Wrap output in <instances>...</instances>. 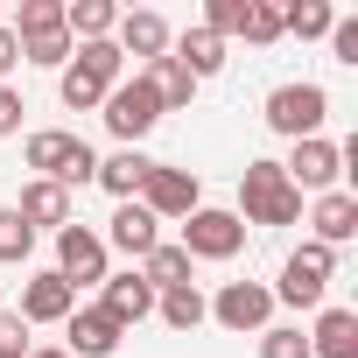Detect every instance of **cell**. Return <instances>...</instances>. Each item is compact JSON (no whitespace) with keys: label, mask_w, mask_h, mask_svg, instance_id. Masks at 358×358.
Instances as JSON below:
<instances>
[{"label":"cell","mask_w":358,"mask_h":358,"mask_svg":"<svg viewBox=\"0 0 358 358\" xmlns=\"http://www.w3.org/2000/svg\"><path fill=\"white\" fill-rule=\"evenodd\" d=\"M260 358H309V337L295 323H267L260 330Z\"/></svg>","instance_id":"4dcf8cb0"},{"label":"cell","mask_w":358,"mask_h":358,"mask_svg":"<svg viewBox=\"0 0 358 358\" xmlns=\"http://www.w3.org/2000/svg\"><path fill=\"white\" fill-rule=\"evenodd\" d=\"M183 246L190 260H232L239 246H246V225H239V211H218V204H197L190 218H183Z\"/></svg>","instance_id":"8992f818"},{"label":"cell","mask_w":358,"mask_h":358,"mask_svg":"<svg viewBox=\"0 0 358 358\" xmlns=\"http://www.w3.org/2000/svg\"><path fill=\"white\" fill-rule=\"evenodd\" d=\"M330 274H337V253H330V246H316V239H302V246L288 253L281 281H274V302H288V309H323Z\"/></svg>","instance_id":"277c9868"},{"label":"cell","mask_w":358,"mask_h":358,"mask_svg":"<svg viewBox=\"0 0 358 358\" xmlns=\"http://www.w3.org/2000/svg\"><path fill=\"white\" fill-rule=\"evenodd\" d=\"M211 316H218L225 330H239V337H246V330L260 337L267 316H274V288H267V281H225V288L211 295Z\"/></svg>","instance_id":"ba28073f"},{"label":"cell","mask_w":358,"mask_h":358,"mask_svg":"<svg viewBox=\"0 0 358 358\" xmlns=\"http://www.w3.org/2000/svg\"><path fill=\"white\" fill-rule=\"evenodd\" d=\"M134 204H141V211H148L155 225H169V218H190V211L204 204V183H197V169H176V162H155Z\"/></svg>","instance_id":"5b68a950"},{"label":"cell","mask_w":358,"mask_h":358,"mask_svg":"<svg viewBox=\"0 0 358 358\" xmlns=\"http://www.w3.org/2000/svg\"><path fill=\"white\" fill-rule=\"evenodd\" d=\"M71 309H78V288H71L57 267H43V274L22 281V309H15V316H22L29 330H36V323H64Z\"/></svg>","instance_id":"30bf717a"},{"label":"cell","mask_w":358,"mask_h":358,"mask_svg":"<svg viewBox=\"0 0 358 358\" xmlns=\"http://www.w3.org/2000/svg\"><path fill=\"white\" fill-rule=\"evenodd\" d=\"M141 78L155 85V99H162V113H183V106L197 99V78H190L183 64H176V57H155V64H148Z\"/></svg>","instance_id":"44dd1931"},{"label":"cell","mask_w":358,"mask_h":358,"mask_svg":"<svg viewBox=\"0 0 358 358\" xmlns=\"http://www.w3.org/2000/svg\"><path fill=\"white\" fill-rule=\"evenodd\" d=\"M71 71H85L92 85H106V92H113V85L127 78V57L113 50V36H106V43H71Z\"/></svg>","instance_id":"603a6c76"},{"label":"cell","mask_w":358,"mask_h":358,"mask_svg":"<svg viewBox=\"0 0 358 358\" xmlns=\"http://www.w3.org/2000/svg\"><path fill=\"white\" fill-rule=\"evenodd\" d=\"M113 50L155 64V57H169V22H162L155 8H120V22H113Z\"/></svg>","instance_id":"8fae6325"},{"label":"cell","mask_w":358,"mask_h":358,"mask_svg":"<svg viewBox=\"0 0 358 358\" xmlns=\"http://www.w3.org/2000/svg\"><path fill=\"white\" fill-rule=\"evenodd\" d=\"M8 29H15V43H36V36H57V29H64V0H22Z\"/></svg>","instance_id":"4316f807"},{"label":"cell","mask_w":358,"mask_h":358,"mask_svg":"<svg viewBox=\"0 0 358 358\" xmlns=\"http://www.w3.org/2000/svg\"><path fill=\"white\" fill-rule=\"evenodd\" d=\"M29 358H71V351H57V344H36V351H29Z\"/></svg>","instance_id":"8d00e7d4"},{"label":"cell","mask_w":358,"mask_h":358,"mask_svg":"<svg viewBox=\"0 0 358 358\" xmlns=\"http://www.w3.org/2000/svg\"><path fill=\"white\" fill-rule=\"evenodd\" d=\"M260 120H267L281 141H316V134H323V120H330V92H323V85H309V78H295V85H274Z\"/></svg>","instance_id":"3957f363"},{"label":"cell","mask_w":358,"mask_h":358,"mask_svg":"<svg viewBox=\"0 0 358 358\" xmlns=\"http://www.w3.org/2000/svg\"><path fill=\"white\" fill-rule=\"evenodd\" d=\"M57 274H64L71 288H99V281L113 274V267H106V239H99L92 225L71 218V225L57 232Z\"/></svg>","instance_id":"52a82bcc"},{"label":"cell","mask_w":358,"mask_h":358,"mask_svg":"<svg viewBox=\"0 0 358 358\" xmlns=\"http://www.w3.org/2000/svg\"><path fill=\"white\" fill-rule=\"evenodd\" d=\"M22 218H29V232H64L71 225V190H57V183H43V176H29V183H22V204H15Z\"/></svg>","instance_id":"d6986e66"},{"label":"cell","mask_w":358,"mask_h":358,"mask_svg":"<svg viewBox=\"0 0 358 358\" xmlns=\"http://www.w3.org/2000/svg\"><path fill=\"white\" fill-rule=\"evenodd\" d=\"M99 120H106V134H113L120 148H141V141L155 134V120H162V99H155V85L134 71V78H120V85L106 92Z\"/></svg>","instance_id":"7a4b0ae2"},{"label":"cell","mask_w":358,"mask_h":358,"mask_svg":"<svg viewBox=\"0 0 358 358\" xmlns=\"http://www.w3.org/2000/svg\"><path fill=\"white\" fill-rule=\"evenodd\" d=\"M57 99H64L71 113H99V106H106V85H92L85 71H71V64H64V71H57Z\"/></svg>","instance_id":"83f0119b"},{"label":"cell","mask_w":358,"mask_h":358,"mask_svg":"<svg viewBox=\"0 0 358 358\" xmlns=\"http://www.w3.org/2000/svg\"><path fill=\"white\" fill-rule=\"evenodd\" d=\"M148 169H155V155H141V148H120V155H99V176H92V183H99L106 197L134 204V197H141V183H148Z\"/></svg>","instance_id":"e0dca14e"},{"label":"cell","mask_w":358,"mask_h":358,"mask_svg":"<svg viewBox=\"0 0 358 358\" xmlns=\"http://www.w3.org/2000/svg\"><path fill=\"white\" fill-rule=\"evenodd\" d=\"M22 113H29V99H22L15 85H0V141H8V134H22Z\"/></svg>","instance_id":"e575fe53"},{"label":"cell","mask_w":358,"mask_h":358,"mask_svg":"<svg viewBox=\"0 0 358 358\" xmlns=\"http://www.w3.org/2000/svg\"><path fill=\"white\" fill-rule=\"evenodd\" d=\"M78 148H85L78 134H64V127H43V134H29V169L43 176V183H57V190H64V169L78 162Z\"/></svg>","instance_id":"ac0fdd59"},{"label":"cell","mask_w":358,"mask_h":358,"mask_svg":"<svg viewBox=\"0 0 358 358\" xmlns=\"http://www.w3.org/2000/svg\"><path fill=\"white\" fill-rule=\"evenodd\" d=\"M169 57H176V64H183V71L204 85V78H218V71H225V36H211L204 22H190L183 36H169Z\"/></svg>","instance_id":"2e32d148"},{"label":"cell","mask_w":358,"mask_h":358,"mask_svg":"<svg viewBox=\"0 0 358 358\" xmlns=\"http://www.w3.org/2000/svg\"><path fill=\"white\" fill-rule=\"evenodd\" d=\"M99 239H106V253L120 246L127 260H148V253L162 246V225H155V218H148L141 204H120V211L106 218V232H99Z\"/></svg>","instance_id":"9a60e30c"},{"label":"cell","mask_w":358,"mask_h":358,"mask_svg":"<svg viewBox=\"0 0 358 358\" xmlns=\"http://www.w3.org/2000/svg\"><path fill=\"white\" fill-rule=\"evenodd\" d=\"M22 64H43V71H64V64H71V36L57 29V36H36V43H22Z\"/></svg>","instance_id":"1f68e13d"},{"label":"cell","mask_w":358,"mask_h":358,"mask_svg":"<svg viewBox=\"0 0 358 358\" xmlns=\"http://www.w3.org/2000/svg\"><path fill=\"white\" fill-rule=\"evenodd\" d=\"M155 309H162V323H169V330H197V323H211V302H204V288H197V281L162 288V295H155Z\"/></svg>","instance_id":"7402d4cb"},{"label":"cell","mask_w":358,"mask_h":358,"mask_svg":"<svg viewBox=\"0 0 358 358\" xmlns=\"http://www.w3.org/2000/svg\"><path fill=\"white\" fill-rule=\"evenodd\" d=\"M22 64V43H15V29L8 22H0V85H8V71Z\"/></svg>","instance_id":"d590c367"},{"label":"cell","mask_w":358,"mask_h":358,"mask_svg":"<svg viewBox=\"0 0 358 358\" xmlns=\"http://www.w3.org/2000/svg\"><path fill=\"white\" fill-rule=\"evenodd\" d=\"M330 50H337V64H358V15L330 22Z\"/></svg>","instance_id":"836d02e7"},{"label":"cell","mask_w":358,"mask_h":358,"mask_svg":"<svg viewBox=\"0 0 358 358\" xmlns=\"http://www.w3.org/2000/svg\"><path fill=\"white\" fill-rule=\"evenodd\" d=\"M302 218V190L281 176V162H246L239 169V225H295Z\"/></svg>","instance_id":"6da1fadb"},{"label":"cell","mask_w":358,"mask_h":358,"mask_svg":"<svg viewBox=\"0 0 358 358\" xmlns=\"http://www.w3.org/2000/svg\"><path fill=\"white\" fill-rule=\"evenodd\" d=\"M309 358H358V309H316Z\"/></svg>","instance_id":"ffe728a7"},{"label":"cell","mask_w":358,"mask_h":358,"mask_svg":"<svg viewBox=\"0 0 358 358\" xmlns=\"http://www.w3.org/2000/svg\"><path fill=\"white\" fill-rule=\"evenodd\" d=\"M309 232H316V246H344V239H358V197L351 190H323L316 204H309Z\"/></svg>","instance_id":"5bb4252c"},{"label":"cell","mask_w":358,"mask_h":358,"mask_svg":"<svg viewBox=\"0 0 358 358\" xmlns=\"http://www.w3.org/2000/svg\"><path fill=\"white\" fill-rule=\"evenodd\" d=\"M64 330H71V344H64L71 358H113V351H120V337H127L99 302H78V309L64 316Z\"/></svg>","instance_id":"7c38bea8"},{"label":"cell","mask_w":358,"mask_h":358,"mask_svg":"<svg viewBox=\"0 0 358 358\" xmlns=\"http://www.w3.org/2000/svg\"><path fill=\"white\" fill-rule=\"evenodd\" d=\"M36 344H29V323L15 316V309H0V358H29Z\"/></svg>","instance_id":"d6a6232c"},{"label":"cell","mask_w":358,"mask_h":358,"mask_svg":"<svg viewBox=\"0 0 358 358\" xmlns=\"http://www.w3.org/2000/svg\"><path fill=\"white\" fill-rule=\"evenodd\" d=\"M190 267H197V260H190L183 246H176V239H162V246H155V253L141 260V281H148V288L162 295V288H183V281H190Z\"/></svg>","instance_id":"d4e9b609"},{"label":"cell","mask_w":358,"mask_h":358,"mask_svg":"<svg viewBox=\"0 0 358 358\" xmlns=\"http://www.w3.org/2000/svg\"><path fill=\"white\" fill-rule=\"evenodd\" d=\"M113 22H120L113 0H78V8H64V36H71V43H106Z\"/></svg>","instance_id":"484cf974"},{"label":"cell","mask_w":358,"mask_h":358,"mask_svg":"<svg viewBox=\"0 0 358 358\" xmlns=\"http://www.w3.org/2000/svg\"><path fill=\"white\" fill-rule=\"evenodd\" d=\"M239 36H246L253 50L281 43V8H274V0H246V22H239Z\"/></svg>","instance_id":"f546056e"},{"label":"cell","mask_w":358,"mask_h":358,"mask_svg":"<svg viewBox=\"0 0 358 358\" xmlns=\"http://www.w3.org/2000/svg\"><path fill=\"white\" fill-rule=\"evenodd\" d=\"M36 253V232H29V218L8 204V211H0V260H8V267H22Z\"/></svg>","instance_id":"f1b7e54d"},{"label":"cell","mask_w":358,"mask_h":358,"mask_svg":"<svg viewBox=\"0 0 358 358\" xmlns=\"http://www.w3.org/2000/svg\"><path fill=\"white\" fill-rule=\"evenodd\" d=\"M99 309H106L120 330H134L141 316H155V288L141 281V267H127V274H106V281H99Z\"/></svg>","instance_id":"4fadbf2b"},{"label":"cell","mask_w":358,"mask_h":358,"mask_svg":"<svg viewBox=\"0 0 358 358\" xmlns=\"http://www.w3.org/2000/svg\"><path fill=\"white\" fill-rule=\"evenodd\" d=\"M330 22H337L330 0H288V8H281V36H295V43H323Z\"/></svg>","instance_id":"cb8c5ba5"},{"label":"cell","mask_w":358,"mask_h":358,"mask_svg":"<svg viewBox=\"0 0 358 358\" xmlns=\"http://www.w3.org/2000/svg\"><path fill=\"white\" fill-rule=\"evenodd\" d=\"M281 176H288L295 190H316V197H323V190H337V176H344V148L323 141V134H316V141H295L288 162H281Z\"/></svg>","instance_id":"9c48e42d"}]
</instances>
